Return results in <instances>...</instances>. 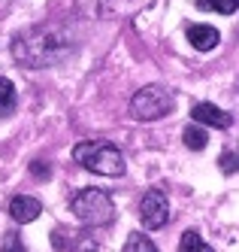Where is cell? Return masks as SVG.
Instances as JSON below:
<instances>
[{"label": "cell", "instance_id": "6da1fadb", "mask_svg": "<svg viewBox=\"0 0 239 252\" xmlns=\"http://www.w3.org/2000/svg\"><path fill=\"white\" fill-rule=\"evenodd\" d=\"M73 52V33L61 25H40L18 33L12 43V58L22 67H52Z\"/></svg>", "mask_w": 239, "mask_h": 252}, {"label": "cell", "instance_id": "7a4b0ae2", "mask_svg": "<svg viewBox=\"0 0 239 252\" xmlns=\"http://www.w3.org/2000/svg\"><path fill=\"white\" fill-rule=\"evenodd\" d=\"M73 158L76 164H82L91 173H100V176H121L124 173V155L121 149H115L112 143H103V140H82L73 146Z\"/></svg>", "mask_w": 239, "mask_h": 252}, {"label": "cell", "instance_id": "3957f363", "mask_svg": "<svg viewBox=\"0 0 239 252\" xmlns=\"http://www.w3.org/2000/svg\"><path fill=\"white\" fill-rule=\"evenodd\" d=\"M70 210L73 216L82 222V225H91V228H97V225H109L115 219V207H112V197H109L106 191L100 189H82L73 194V201H70Z\"/></svg>", "mask_w": 239, "mask_h": 252}, {"label": "cell", "instance_id": "277c9868", "mask_svg": "<svg viewBox=\"0 0 239 252\" xmlns=\"http://www.w3.org/2000/svg\"><path fill=\"white\" fill-rule=\"evenodd\" d=\"M173 113V92L167 85H145L131 97V116L139 122H158Z\"/></svg>", "mask_w": 239, "mask_h": 252}, {"label": "cell", "instance_id": "5b68a950", "mask_svg": "<svg viewBox=\"0 0 239 252\" xmlns=\"http://www.w3.org/2000/svg\"><path fill=\"white\" fill-rule=\"evenodd\" d=\"M139 222L142 228H149V231H158L170 222V201H167V194L152 189V191H145L142 194V201H139Z\"/></svg>", "mask_w": 239, "mask_h": 252}, {"label": "cell", "instance_id": "8992f818", "mask_svg": "<svg viewBox=\"0 0 239 252\" xmlns=\"http://www.w3.org/2000/svg\"><path fill=\"white\" fill-rule=\"evenodd\" d=\"M191 119L194 125H209V128H230V116L215 103H194L191 106Z\"/></svg>", "mask_w": 239, "mask_h": 252}, {"label": "cell", "instance_id": "52a82bcc", "mask_svg": "<svg viewBox=\"0 0 239 252\" xmlns=\"http://www.w3.org/2000/svg\"><path fill=\"white\" fill-rule=\"evenodd\" d=\"M40 213H43V204L36 201V197L18 194V197H12V201H9V216H12V219H15L18 225H27V222H33Z\"/></svg>", "mask_w": 239, "mask_h": 252}, {"label": "cell", "instance_id": "ba28073f", "mask_svg": "<svg viewBox=\"0 0 239 252\" xmlns=\"http://www.w3.org/2000/svg\"><path fill=\"white\" fill-rule=\"evenodd\" d=\"M188 40L197 52H212L218 43H221V33H218L212 25H191L188 28Z\"/></svg>", "mask_w": 239, "mask_h": 252}, {"label": "cell", "instance_id": "9c48e42d", "mask_svg": "<svg viewBox=\"0 0 239 252\" xmlns=\"http://www.w3.org/2000/svg\"><path fill=\"white\" fill-rule=\"evenodd\" d=\"M182 140H185V146H188V149L200 152V149H206L209 134H206V128H203V125H188V128L182 131Z\"/></svg>", "mask_w": 239, "mask_h": 252}, {"label": "cell", "instance_id": "30bf717a", "mask_svg": "<svg viewBox=\"0 0 239 252\" xmlns=\"http://www.w3.org/2000/svg\"><path fill=\"white\" fill-rule=\"evenodd\" d=\"M121 252H158L155 240L149 237V234H142V231H133L131 237L124 240V249Z\"/></svg>", "mask_w": 239, "mask_h": 252}, {"label": "cell", "instance_id": "8fae6325", "mask_svg": "<svg viewBox=\"0 0 239 252\" xmlns=\"http://www.w3.org/2000/svg\"><path fill=\"white\" fill-rule=\"evenodd\" d=\"M197 9L218 12V15H233L239 9V0H197Z\"/></svg>", "mask_w": 239, "mask_h": 252}, {"label": "cell", "instance_id": "7c38bea8", "mask_svg": "<svg viewBox=\"0 0 239 252\" xmlns=\"http://www.w3.org/2000/svg\"><path fill=\"white\" fill-rule=\"evenodd\" d=\"M179 252H215L197 231H185L182 234V243H179Z\"/></svg>", "mask_w": 239, "mask_h": 252}, {"label": "cell", "instance_id": "4fadbf2b", "mask_svg": "<svg viewBox=\"0 0 239 252\" xmlns=\"http://www.w3.org/2000/svg\"><path fill=\"white\" fill-rule=\"evenodd\" d=\"M12 106H15V88L6 76H0V116L9 113Z\"/></svg>", "mask_w": 239, "mask_h": 252}, {"label": "cell", "instance_id": "5bb4252c", "mask_svg": "<svg viewBox=\"0 0 239 252\" xmlns=\"http://www.w3.org/2000/svg\"><path fill=\"white\" fill-rule=\"evenodd\" d=\"M0 252H25V246H22V237H18L15 231H9L6 237H3V249Z\"/></svg>", "mask_w": 239, "mask_h": 252}, {"label": "cell", "instance_id": "9a60e30c", "mask_svg": "<svg viewBox=\"0 0 239 252\" xmlns=\"http://www.w3.org/2000/svg\"><path fill=\"white\" fill-rule=\"evenodd\" d=\"M221 167H224V173H227V176H233V173H236V152H224Z\"/></svg>", "mask_w": 239, "mask_h": 252}]
</instances>
